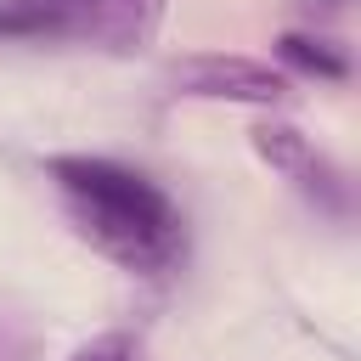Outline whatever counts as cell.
<instances>
[{"label": "cell", "instance_id": "3", "mask_svg": "<svg viewBox=\"0 0 361 361\" xmlns=\"http://www.w3.org/2000/svg\"><path fill=\"white\" fill-rule=\"evenodd\" d=\"M254 152H259L276 175H288L310 203H327V209L344 203V175L333 169V158H327L305 130H293V124H282V118H265V124H254Z\"/></svg>", "mask_w": 361, "mask_h": 361}, {"label": "cell", "instance_id": "5", "mask_svg": "<svg viewBox=\"0 0 361 361\" xmlns=\"http://www.w3.org/2000/svg\"><path fill=\"white\" fill-rule=\"evenodd\" d=\"M73 0H0V39H51L68 34Z\"/></svg>", "mask_w": 361, "mask_h": 361}, {"label": "cell", "instance_id": "6", "mask_svg": "<svg viewBox=\"0 0 361 361\" xmlns=\"http://www.w3.org/2000/svg\"><path fill=\"white\" fill-rule=\"evenodd\" d=\"M276 56L310 79H350V56L333 45V39H316V34H282L276 39Z\"/></svg>", "mask_w": 361, "mask_h": 361}, {"label": "cell", "instance_id": "1", "mask_svg": "<svg viewBox=\"0 0 361 361\" xmlns=\"http://www.w3.org/2000/svg\"><path fill=\"white\" fill-rule=\"evenodd\" d=\"M45 175L56 180L79 237L113 265L135 276H164L186 259V220L152 175L96 152H62L45 164Z\"/></svg>", "mask_w": 361, "mask_h": 361}, {"label": "cell", "instance_id": "8", "mask_svg": "<svg viewBox=\"0 0 361 361\" xmlns=\"http://www.w3.org/2000/svg\"><path fill=\"white\" fill-rule=\"evenodd\" d=\"M0 361H34V338L17 322H0Z\"/></svg>", "mask_w": 361, "mask_h": 361}, {"label": "cell", "instance_id": "4", "mask_svg": "<svg viewBox=\"0 0 361 361\" xmlns=\"http://www.w3.org/2000/svg\"><path fill=\"white\" fill-rule=\"evenodd\" d=\"M169 17V0H73L68 34L102 45V51H147Z\"/></svg>", "mask_w": 361, "mask_h": 361}, {"label": "cell", "instance_id": "2", "mask_svg": "<svg viewBox=\"0 0 361 361\" xmlns=\"http://www.w3.org/2000/svg\"><path fill=\"white\" fill-rule=\"evenodd\" d=\"M175 90L197 96V102H243V107H276L288 96V73L259 62V56H237V51H203V56H180L175 62Z\"/></svg>", "mask_w": 361, "mask_h": 361}, {"label": "cell", "instance_id": "7", "mask_svg": "<svg viewBox=\"0 0 361 361\" xmlns=\"http://www.w3.org/2000/svg\"><path fill=\"white\" fill-rule=\"evenodd\" d=\"M68 361H147V350H141V338L135 333H124V327H107V333H96V338H85Z\"/></svg>", "mask_w": 361, "mask_h": 361}]
</instances>
